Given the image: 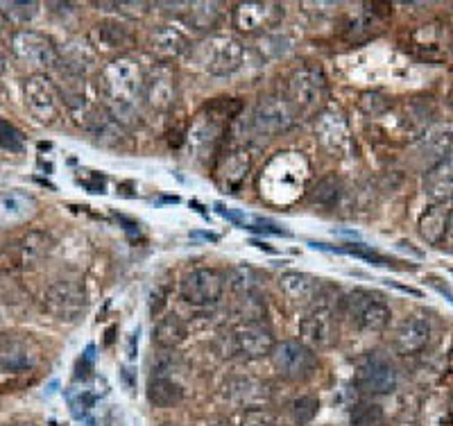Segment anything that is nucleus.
<instances>
[{"mask_svg":"<svg viewBox=\"0 0 453 426\" xmlns=\"http://www.w3.org/2000/svg\"><path fill=\"white\" fill-rule=\"evenodd\" d=\"M100 93L104 109L125 129L139 123L145 105V71L132 55L113 57L100 68Z\"/></svg>","mask_w":453,"mask_h":426,"instance_id":"f257e3e1","label":"nucleus"},{"mask_svg":"<svg viewBox=\"0 0 453 426\" xmlns=\"http://www.w3.org/2000/svg\"><path fill=\"white\" fill-rule=\"evenodd\" d=\"M161 426H177V424H170V422H165V424H161Z\"/></svg>","mask_w":453,"mask_h":426,"instance_id":"13d9d810","label":"nucleus"},{"mask_svg":"<svg viewBox=\"0 0 453 426\" xmlns=\"http://www.w3.org/2000/svg\"><path fill=\"white\" fill-rule=\"evenodd\" d=\"M250 168H252V154L248 148H232L220 152L216 159V182L220 189L236 190L245 182Z\"/></svg>","mask_w":453,"mask_h":426,"instance_id":"4be33fe9","label":"nucleus"},{"mask_svg":"<svg viewBox=\"0 0 453 426\" xmlns=\"http://www.w3.org/2000/svg\"><path fill=\"white\" fill-rule=\"evenodd\" d=\"M222 19V5L220 3H209V0H200V3H188L184 12L186 26L193 27L197 32H211L218 27Z\"/></svg>","mask_w":453,"mask_h":426,"instance_id":"2f4dec72","label":"nucleus"},{"mask_svg":"<svg viewBox=\"0 0 453 426\" xmlns=\"http://www.w3.org/2000/svg\"><path fill=\"white\" fill-rule=\"evenodd\" d=\"M399 383V372L395 363L383 352H367L354 372V385L361 395H390L396 391Z\"/></svg>","mask_w":453,"mask_h":426,"instance_id":"0eeeda50","label":"nucleus"},{"mask_svg":"<svg viewBox=\"0 0 453 426\" xmlns=\"http://www.w3.org/2000/svg\"><path fill=\"white\" fill-rule=\"evenodd\" d=\"M431 322L419 315L402 320L392 331V347L399 356H415L426 350L428 340H431Z\"/></svg>","mask_w":453,"mask_h":426,"instance_id":"412c9836","label":"nucleus"},{"mask_svg":"<svg viewBox=\"0 0 453 426\" xmlns=\"http://www.w3.org/2000/svg\"><path fill=\"white\" fill-rule=\"evenodd\" d=\"M84 125H87L93 141L104 145V148H123L125 141H127V129L113 119L111 113L104 107L91 109L87 120H84Z\"/></svg>","mask_w":453,"mask_h":426,"instance_id":"b1692460","label":"nucleus"},{"mask_svg":"<svg viewBox=\"0 0 453 426\" xmlns=\"http://www.w3.org/2000/svg\"><path fill=\"white\" fill-rule=\"evenodd\" d=\"M180 96L177 73L170 64H155L145 73V107L155 112H170Z\"/></svg>","mask_w":453,"mask_h":426,"instance_id":"f3484780","label":"nucleus"},{"mask_svg":"<svg viewBox=\"0 0 453 426\" xmlns=\"http://www.w3.org/2000/svg\"><path fill=\"white\" fill-rule=\"evenodd\" d=\"M12 50L21 62L43 71H52L59 64V50L50 42V36L36 30H16L12 35Z\"/></svg>","mask_w":453,"mask_h":426,"instance_id":"ddd939ff","label":"nucleus"},{"mask_svg":"<svg viewBox=\"0 0 453 426\" xmlns=\"http://www.w3.org/2000/svg\"><path fill=\"white\" fill-rule=\"evenodd\" d=\"M120 379H123L125 391L132 395V392L136 391V372H132L129 368H123V370H120Z\"/></svg>","mask_w":453,"mask_h":426,"instance_id":"8fccbe9b","label":"nucleus"},{"mask_svg":"<svg viewBox=\"0 0 453 426\" xmlns=\"http://www.w3.org/2000/svg\"><path fill=\"white\" fill-rule=\"evenodd\" d=\"M226 275L218 267H196L186 273L180 283V293L191 306H211L222 298Z\"/></svg>","mask_w":453,"mask_h":426,"instance_id":"f8f14e48","label":"nucleus"},{"mask_svg":"<svg viewBox=\"0 0 453 426\" xmlns=\"http://www.w3.org/2000/svg\"><path fill=\"white\" fill-rule=\"evenodd\" d=\"M229 336H232V350L250 360L265 359L273 354L277 345L273 329L265 322H241Z\"/></svg>","mask_w":453,"mask_h":426,"instance_id":"a211bd4d","label":"nucleus"},{"mask_svg":"<svg viewBox=\"0 0 453 426\" xmlns=\"http://www.w3.org/2000/svg\"><path fill=\"white\" fill-rule=\"evenodd\" d=\"M338 252H345V254H351V257H361L372 261L374 266H392V259L383 257L379 252L374 250H367L365 245H345V247H338Z\"/></svg>","mask_w":453,"mask_h":426,"instance_id":"c03bdc74","label":"nucleus"},{"mask_svg":"<svg viewBox=\"0 0 453 426\" xmlns=\"http://www.w3.org/2000/svg\"><path fill=\"white\" fill-rule=\"evenodd\" d=\"M36 209L39 205L30 193H21V190L0 193V227L23 225L36 216Z\"/></svg>","mask_w":453,"mask_h":426,"instance_id":"bb28decb","label":"nucleus"},{"mask_svg":"<svg viewBox=\"0 0 453 426\" xmlns=\"http://www.w3.org/2000/svg\"><path fill=\"white\" fill-rule=\"evenodd\" d=\"M88 42L98 55L104 52V55L120 57L125 55V50L136 46V32L125 19H103L91 27Z\"/></svg>","mask_w":453,"mask_h":426,"instance_id":"dca6fc26","label":"nucleus"},{"mask_svg":"<svg viewBox=\"0 0 453 426\" xmlns=\"http://www.w3.org/2000/svg\"><path fill=\"white\" fill-rule=\"evenodd\" d=\"M338 315L345 318L358 331L379 334V331H386L388 324H390L392 311L383 295L356 288V290H349L340 298Z\"/></svg>","mask_w":453,"mask_h":426,"instance_id":"7ed1b4c3","label":"nucleus"},{"mask_svg":"<svg viewBox=\"0 0 453 426\" xmlns=\"http://www.w3.org/2000/svg\"><path fill=\"white\" fill-rule=\"evenodd\" d=\"M87 290L82 283L71 282V279H59L50 283L43 293V308L52 318L62 320V322H75L87 311Z\"/></svg>","mask_w":453,"mask_h":426,"instance_id":"9d476101","label":"nucleus"},{"mask_svg":"<svg viewBox=\"0 0 453 426\" xmlns=\"http://www.w3.org/2000/svg\"><path fill=\"white\" fill-rule=\"evenodd\" d=\"M449 211H451V202H435L419 216L418 231L428 245H442L449 222Z\"/></svg>","mask_w":453,"mask_h":426,"instance_id":"c85d7f7f","label":"nucleus"},{"mask_svg":"<svg viewBox=\"0 0 453 426\" xmlns=\"http://www.w3.org/2000/svg\"><path fill=\"white\" fill-rule=\"evenodd\" d=\"M286 10L273 0H258V3H236L232 10V26L242 35H261L273 32L283 21Z\"/></svg>","mask_w":453,"mask_h":426,"instance_id":"9b49d317","label":"nucleus"},{"mask_svg":"<svg viewBox=\"0 0 453 426\" xmlns=\"http://www.w3.org/2000/svg\"><path fill=\"white\" fill-rule=\"evenodd\" d=\"M274 370L279 372V376H283L286 381H306L313 376L315 368H318V356L315 350H311L309 345L302 343V340H281V343L274 345L273 354Z\"/></svg>","mask_w":453,"mask_h":426,"instance_id":"1a4fd4ad","label":"nucleus"},{"mask_svg":"<svg viewBox=\"0 0 453 426\" xmlns=\"http://www.w3.org/2000/svg\"><path fill=\"white\" fill-rule=\"evenodd\" d=\"M136 347H139V329H136L134 334L129 336V345H127V356H129V360L134 359L136 356Z\"/></svg>","mask_w":453,"mask_h":426,"instance_id":"603ef678","label":"nucleus"},{"mask_svg":"<svg viewBox=\"0 0 453 426\" xmlns=\"http://www.w3.org/2000/svg\"><path fill=\"white\" fill-rule=\"evenodd\" d=\"M93 401H96V395H93V392H88V391H80L78 395H71L73 415H75V417L87 415L88 408L93 406Z\"/></svg>","mask_w":453,"mask_h":426,"instance_id":"49530a36","label":"nucleus"},{"mask_svg":"<svg viewBox=\"0 0 453 426\" xmlns=\"http://www.w3.org/2000/svg\"><path fill=\"white\" fill-rule=\"evenodd\" d=\"M399 426H415V424H399Z\"/></svg>","mask_w":453,"mask_h":426,"instance_id":"bf43d9fd","label":"nucleus"},{"mask_svg":"<svg viewBox=\"0 0 453 426\" xmlns=\"http://www.w3.org/2000/svg\"><path fill=\"white\" fill-rule=\"evenodd\" d=\"M388 107H390V103L383 98L381 93H363L361 96V109L367 116H372V119H374V116H381Z\"/></svg>","mask_w":453,"mask_h":426,"instance_id":"a18cd8bd","label":"nucleus"},{"mask_svg":"<svg viewBox=\"0 0 453 426\" xmlns=\"http://www.w3.org/2000/svg\"><path fill=\"white\" fill-rule=\"evenodd\" d=\"M116 12L123 16H129V19H139V16H145L150 12V3H113Z\"/></svg>","mask_w":453,"mask_h":426,"instance_id":"de8ad7c7","label":"nucleus"},{"mask_svg":"<svg viewBox=\"0 0 453 426\" xmlns=\"http://www.w3.org/2000/svg\"><path fill=\"white\" fill-rule=\"evenodd\" d=\"M3 73H5V57L0 55V75H3Z\"/></svg>","mask_w":453,"mask_h":426,"instance_id":"864d4df0","label":"nucleus"},{"mask_svg":"<svg viewBox=\"0 0 453 426\" xmlns=\"http://www.w3.org/2000/svg\"><path fill=\"white\" fill-rule=\"evenodd\" d=\"M315 136L331 157H342L351 145L349 125H347L342 112L335 107H329L319 113L318 120H315Z\"/></svg>","mask_w":453,"mask_h":426,"instance_id":"6ab92c4d","label":"nucleus"},{"mask_svg":"<svg viewBox=\"0 0 453 426\" xmlns=\"http://www.w3.org/2000/svg\"><path fill=\"white\" fill-rule=\"evenodd\" d=\"M5 26H7V21H5V19H3V14H0V35H3Z\"/></svg>","mask_w":453,"mask_h":426,"instance_id":"5fc2aeb1","label":"nucleus"},{"mask_svg":"<svg viewBox=\"0 0 453 426\" xmlns=\"http://www.w3.org/2000/svg\"><path fill=\"white\" fill-rule=\"evenodd\" d=\"M145 395H148L150 404L157 406V408H173V406H177L181 401L184 391H181V385L170 376V372L152 370V375H150L148 379V391H145Z\"/></svg>","mask_w":453,"mask_h":426,"instance_id":"cd10ccee","label":"nucleus"},{"mask_svg":"<svg viewBox=\"0 0 453 426\" xmlns=\"http://www.w3.org/2000/svg\"><path fill=\"white\" fill-rule=\"evenodd\" d=\"M232 288L236 295H248V293H258V277L252 267L238 266L232 270Z\"/></svg>","mask_w":453,"mask_h":426,"instance_id":"a19ab883","label":"nucleus"},{"mask_svg":"<svg viewBox=\"0 0 453 426\" xmlns=\"http://www.w3.org/2000/svg\"><path fill=\"white\" fill-rule=\"evenodd\" d=\"M145 46H148L150 55L159 59V64H168L184 55L191 48V42H188V36L180 27L157 26L155 30H150Z\"/></svg>","mask_w":453,"mask_h":426,"instance_id":"5701e85b","label":"nucleus"},{"mask_svg":"<svg viewBox=\"0 0 453 426\" xmlns=\"http://www.w3.org/2000/svg\"><path fill=\"white\" fill-rule=\"evenodd\" d=\"M36 12H39V5L32 3V0L30 3H16V0H12V3H0V14H3V19L14 23V26H27L36 16Z\"/></svg>","mask_w":453,"mask_h":426,"instance_id":"4c0bfd02","label":"nucleus"},{"mask_svg":"<svg viewBox=\"0 0 453 426\" xmlns=\"http://www.w3.org/2000/svg\"><path fill=\"white\" fill-rule=\"evenodd\" d=\"M440 36H442V30L438 26H422L411 35V46L412 50L418 52L422 59H428V62H440L444 59V50L440 48Z\"/></svg>","mask_w":453,"mask_h":426,"instance_id":"72a5a7b5","label":"nucleus"},{"mask_svg":"<svg viewBox=\"0 0 453 426\" xmlns=\"http://www.w3.org/2000/svg\"><path fill=\"white\" fill-rule=\"evenodd\" d=\"M23 100L36 123L52 125L62 119V96L57 91V84L43 73H35L23 80Z\"/></svg>","mask_w":453,"mask_h":426,"instance_id":"6e6552de","label":"nucleus"},{"mask_svg":"<svg viewBox=\"0 0 453 426\" xmlns=\"http://www.w3.org/2000/svg\"><path fill=\"white\" fill-rule=\"evenodd\" d=\"M88 372H93V347L84 352L78 363V376H88Z\"/></svg>","mask_w":453,"mask_h":426,"instance_id":"09e8293b","label":"nucleus"},{"mask_svg":"<svg viewBox=\"0 0 453 426\" xmlns=\"http://www.w3.org/2000/svg\"><path fill=\"white\" fill-rule=\"evenodd\" d=\"M367 7H370V10H361L345 26V39L349 43H361L374 35V27L376 23H379V14H381V12L376 10V3H372V5Z\"/></svg>","mask_w":453,"mask_h":426,"instance_id":"f704fd0d","label":"nucleus"},{"mask_svg":"<svg viewBox=\"0 0 453 426\" xmlns=\"http://www.w3.org/2000/svg\"><path fill=\"white\" fill-rule=\"evenodd\" d=\"M383 411L379 404L372 401H361L351 408V426H381L383 424Z\"/></svg>","mask_w":453,"mask_h":426,"instance_id":"ea45409f","label":"nucleus"},{"mask_svg":"<svg viewBox=\"0 0 453 426\" xmlns=\"http://www.w3.org/2000/svg\"><path fill=\"white\" fill-rule=\"evenodd\" d=\"M299 120V112L288 103L286 96H265L257 103L250 116V132L258 139H274L288 132Z\"/></svg>","mask_w":453,"mask_h":426,"instance_id":"423d86ee","label":"nucleus"},{"mask_svg":"<svg viewBox=\"0 0 453 426\" xmlns=\"http://www.w3.org/2000/svg\"><path fill=\"white\" fill-rule=\"evenodd\" d=\"M52 250V238L46 231H30L21 241L16 243V261L21 266L30 267L36 266L39 261L48 257V252Z\"/></svg>","mask_w":453,"mask_h":426,"instance_id":"7c9ffc66","label":"nucleus"},{"mask_svg":"<svg viewBox=\"0 0 453 426\" xmlns=\"http://www.w3.org/2000/svg\"><path fill=\"white\" fill-rule=\"evenodd\" d=\"M318 411H319L318 397H311V395L297 397V399H293L288 404V417L290 422H293V426H304L309 424V422H313L315 415H318Z\"/></svg>","mask_w":453,"mask_h":426,"instance_id":"e433bc0d","label":"nucleus"},{"mask_svg":"<svg viewBox=\"0 0 453 426\" xmlns=\"http://www.w3.org/2000/svg\"><path fill=\"white\" fill-rule=\"evenodd\" d=\"M342 190H345L342 189V180H340L335 173H331V175L319 177V180L311 186L309 200L313 202V205L334 206L338 205L340 198H342Z\"/></svg>","mask_w":453,"mask_h":426,"instance_id":"c9c22d12","label":"nucleus"},{"mask_svg":"<svg viewBox=\"0 0 453 426\" xmlns=\"http://www.w3.org/2000/svg\"><path fill=\"white\" fill-rule=\"evenodd\" d=\"M241 112V103L232 98H222L216 103L206 105L186 132V143L191 150V157L197 164H209L220 157V148L225 143L226 125L236 119Z\"/></svg>","mask_w":453,"mask_h":426,"instance_id":"f03ea898","label":"nucleus"},{"mask_svg":"<svg viewBox=\"0 0 453 426\" xmlns=\"http://www.w3.org/2000/svg\"><path fill=\"white\" fill-rule=\"evenodd\" d=\"M42 360V347L30 336L0 338V368L7 372L35 370Z\"/></svg>","mask_w":453,"mask_h":426,"instance_id":"aec40b11","label":"nucleus"},{"mask_svg":"<svg viewBox=\"0 0 453 426\" xmlns=\"http://www.w3.org/2000/svg\"><path fill=\"white\" fill-rule=\"evenodd\" d=\"M57 50H59V66L75 73V75L87 77V73H91L93 68L98 66L100 55L96 52V48L91 46L88 39L75 36V39L66 42L62 48H57Z\"/></svg>","mask_w":453,"mask_h":426,"instance_id":"393cba45","label":"nucleus"},{"mask_svg":"<svg viewBox=\"0 0 453 426\" xmlns=\"http://www.w3.org/2000/svg\"><path fill=\"white\" fill-rule=\"evenodd\" d=\"M326 75L318 64H302L295 68L286 80V98L295 109L302 113L318 112L326 100Z\"/></svg>","mask_w":453,"mask_h":426,"instance_id":"39448f33","label":"nucleus"},{"mask_svg":"<svg viewBox=\"0 0 453 426\" xmlns=\"http://www.w3.org/2000/svg\"><path fill=\"white\" fill-rule=\"evenodd\" d=\"M442 247H447L449 252H453V202H451V211H449V222H447V231H444Z\"/></svg>","mask_w":453,"mask_h":426,"instance_id":"3c124183","label":"nucleus"},{"mask_svg":"<svg viewBox=\"0 0 453 426\" xmlns=\"http://www.w3.org/2000/svg\"><path fill=\"white\" fill-rule=\"evenodd\" d=\"M293 39L286 32H268V35L261 39V52L270 59H279V57H286L293 50Z\"/></svg>","mask_w":453,"mask_h":426,"instance_id":"58836bf2","label":"nucleus"},{"mask_svg":"<svg viewBox=\"0 0 453 426\" xmlns=\"http://www.w3.org/2000/svg\"><path fill=\"white\" fill-rule=\"evenodd\" d=\"M279 288H281V293L293 304H297V306H309V304H313L319 298L322 279L313 277L309 273L290 270V273H283L279 277Z\"/></svg>","mask_w":453,"mask_h":426,"instance_id":"a878e982","label":"nucleus"},{"mask_svg":"<svg viewBox=\"0 0 453 426\" xmlns=\"http://www.w3.org/2000/svg\"><path fill=\"white\" fill-rule=\"evenodd\" d=\"M299 334H302V343L309 345L311 350H331L340 340L338 314L326 304H319L302 320Z\"/></svg>","mask_w":453,"mask_h":426,"instance_id":"4468645a","label":"nucleus"},{"mask_svg":"<svg viewBox=\"0 0 453 426\" xmlns=\"http://www.w3.org/2000/svg\"><path fill=\"white\" fill-rule=\"evenodd\" d=\"M188 336V329H186V322L180 318V315H164L159 322L152 329V343H157L161 350H175Z\"/></svg>","mask_w":453,"mask_h":426,"instance_id":"473e14b6","label":"nucleus"},{"mask_svg":"<svg viewBox=\"0 0 453 426\" xmlns=\"http://www.w3.org/2000/svg\"><path fill=\"white\" fill-rule=\"evenodd\" d=\"M449 103H451V105H453V91H451V96H449Z\"/></svg>","mask_w":453,"mask_h":426,"instance_id":"4d7b16f0","label":"nucleus"},{"mask_svg":"<svg viewBox=\"0 0 453 426\" xmlns=\"http://www.w3.org/2000/svg\"><path fill=\"white\" fill-rule=\"evenodd\" d=\"M197 66L209 75L226 77L242 66L245 50L234 35H211L193 50Z\"/></svg>","mask_w":453,"mask_h":426,"instance_id":"20e7f679","label":"nucleus"},{"mask_svg":"<svg viewBox=\"0 0 453 426\" xmlns=\"http://www.w3.org/2000/svg\"><path fill=\"white\" fill-rule=\"evenodd\" d=\"M0 148L10 150V152H23L26 148V136L19 128L0 119Z\"/></svg>","mask_w":453,"mask_h":426,"instance_id":"79ce46f5","label":"nucleus"},{"mask_svg":"<svg viewBox=\"0 0 453 426\" xmlns=\"http://www.w3.org/2000/svg\"><path fill=\"white\" fill-rule=\"evenodd\" d=\"M453 150V125H433L419 134L418 143L412 145V159L422 170H431L447 159Z\"/></svg>","mask_w":453,"mask_h":426,"instance_id":"2eb2a0df","label":"nucleus"},{"mask_svg":"<svg viewBox=\"0 0 453 426\" xmlns=\"http://www.w3.org/2000/svg\"><path fill=\"white\" fill-rule=\"evenodd\" d=\"M447 426H453V424H447Z\"/></svg>","mask_w":453,"mask_h":426,"instance_id":"052dcab7","label":"nucleus"},{"mask_svg":"<svg viewBox=\"0 0 453 426\" xmlns=\"http://www.w3.org/2000/svg\"><path fill=\"white\" fill-rule=\"evenodd\" d=\"M14 426H39V424H32V422H23V424H14Z\"/></svg>","mask_w":453,"mask_h":426,"instance_id":"6e6d98bb","label":"nucleus"},{"mask_svg":"<svg viewBox=\"0 0 453 426\" xmlns=\"http://www.w3.org/2000/svg\"><path fill=\"white\" fill-rule=\"evenodd\" d=\"M424 193L435 202L453 200V152L435 168L428 170L426 180H424Z\"/></svg>","mask_w":453,"mask_h":426,"instance_id":"c756f323","label":"nucleus"},{"mask_svg":"<svg viewBox=\"0 0 453 426\" xmlns=\"http://www.w3.org/2000/svg\"><path fill=\"white\" fill-rule=\"evenodd\" d=\"M241 426H279L277 417L268 411V408H248L242 413Z\"/></svg>","mask_w":453,"mask_h":426,"instance_id":"37998d69","label":"nucleus"}]
</instances>
